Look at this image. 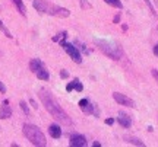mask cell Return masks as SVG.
Returning a JSON list of instances; mask_svg holds the SVG:
<instances>
[{
	"mask_svg": "<svg viewBox=\"0 0 158 147\" xmlns=\"http://www.w3.org/2000/svg\"><path fill=\"white\" fill-rule=\"evenodd\" d=\"M48 133H50V136L53 138H59L62 136V130H60V127L57 124H51L50 128H48Z\"/></svg>",
	"mask_w": 158,
	"mask_h": 147,
	"instance_id": "obj_10",
	"label": "cell"
},
{
	"mask_svg": "<svg viewBox=\"0 0 158 147\" xmlns=\"http://www.w3.org/2000/svg\"><path fill=\"white\" fill-rule=\"evenodd\" d=\"M86 104H88V99H82V101H79V107H80V108H83Z\"/></svg>",
	"mask_w": 158,
	"mask_h": 147,
	"instance_id": "obj_20",
	"label": "cell"
},
{
	"mask_svg": "<svg viewBox=\"0 0 158 147\" xmlns=\"http://www.w3.org/2000/svg\"><path fill=\"white\" fill-rule=\"evenodd\" d=\"M7 105H9V101H4V102H3V107H1V109H0V119H7V118H10L12 109H10V107H7Z\"/></svg>",
	"mask_w": 158,
	"mask_h": 147,
	"instance_id": "obj_8",
	"label": "cell"
},
{
	"mask_svg": "<svg viewBox=\"0 0 158 147\" xmlns=\"http://www.w3.org/2000/svg\"><path fill=\"white\" fill-rule=\"evenodd\" d=\"M119 21H120V15H117V16H116V18H114V22H116V23H117Z\"/></svg>",
	"mask_w": 158,
	"mask_h": 147,
	"instance_id": "obj_28",
	"label": "cell"
},
{
	"mask_svg": "<svg viewBox=\"0 0 158 147\" xmlns=\"http://www.w3.org/2000/svg\"><path fill=\"white\" fill-rule=\"evenodd\" d=\"M107 4H110V6H113V7H117V9H121L123 7V4H121V1L120 0H104Z\"/></svg>",
	"mask_w": 158,
	"mask_h": 147,
	"instance_id": "obj_15",
	"label": "cell"
},
{
	"mask_svg": "<svg viewBox=\"0 0 158 147\" xmlns=\"http://www.w3.org/2000/svg\"><path fill=\"white\" fill-rule=\"evenodd\" d=\"M38 96H40V99H41V102H42V105L45 107V109L50 112V115H51L57 122H60V124H63V125H72L70 116L63 111V108L57 104V101L51 96L50 92H47L45 89H41Z\"/></svg>",
	"mask_w": 158,
	"mask_h": 147,
	"instance_id": "obj_1",
	"label": "cell"
},
{
	"mask_svg": "<svg viewBox=\"0 0 158 147\" xmlns=\"http://www.w3.org/2000/svg\"><path fill=\"white\" fill-rule=\"evenodd\" d=\"M0 29H1V31L4 32V35H6L7 38H13V37H12V34H10V32L7 31V28H6V26L3 25V22H1V21H0Z\"/></svg>",
	"mask_w": 158,
	"mask_h": 147,
	"instance_id": "obj_16",
	"label": "cell"
},
{
	"mask_svg": "<svg viewBox=\"0 0 158 147\" xmlns=\"http://www.w3.org/2000/svg\"><path fill=\"white\" fill-rule=\"evenodd\" d=\"M41 67H42V63H41L40 60H37V58H35V60H31V63H29V69H31V72L35 73V72L40 70Z\"/></svg>",
	"mask_w": 158,
	"mask_h": 147,
	"instance_id": "obj_14",
	"label": "cell"
},
{
	"mask_svg": "<svg viewBox=\"0 0 158 147\" xmlns=\"http://www.w3.org/2000/svg\"><path fill=\"white\" fill-rule=\"evenodd\" d=\"M95 44L100 47V50H101L106 55H108V57H110V58H113V60H120V58H121V55H123L121 50L117 48L113 42H107V41L95 39Z\"/></svg>",
	"mask_w": 158,
	"mask_h": 147,
	"instance_id": "obj_4",
	"label": "cell"
},
{
	"mask_svg": "<svg viewBox=\"0 0 158 147\" xmlns=\"http://www.w3.org/2000/svg\"><path fill=\"white\" fill-rule=\"evenodd\" d=\"M154 54H155V55L158 57V44L155 45V47H154Z\"/></svg>",
	"mask_w": 158,
	"mask_h": 147,
	"instance_id": "obj_25",
	"label": "cell"
},
{
	"mask_svg": "<svg viewBox=\"0 0 158 147\" xmlns=\"http://www.w3.org/2000/svg\"><path fill=\"white\" fill-rule=\"evenodd\" d=\"M152 76L155 77V80L158 82V70H152Z\"/></svg>",
	"mask_w": 158,
	"mask_h": 147,
	"instance_id": "obj_24",
	"label": "cell"
},
{
	"mask_svg": "<svg viewBox=\"0 0 158 147\" xmlns=\"http://www.w3.org/2000/svg\"><path fill=\"white\" fill-rule=\"evenodd\" d=\"M32 4L40 13H47V15L59 16V18H68L70 15V12L68 9H65L62 6H57L51 1H47V0H34Z\"/></svg>",
	"mask_w": 158,
	"mask_h": 147,
	"instance_id": "obj_2",
	"label": "cell"
},
{
	"mask_svg": "<svg viewBox=\"0 0 158 147\" xmlns=\"http://www.w3.org/2000/svg\"><path fill=\"white\" fill-rule=\"evenodd\" d=\"M21 108H22V111L28 115L29 114V109H28V105H27V102H24V101H21Z\"/></svg>",
	"mask_w": 158,
	"mask_h": 147,
	"instance_id": "obj_18",
	"label": "cell"
},
{
	"mask_svg": "<svg viewBox=\"0 0 158 147\" xmlns=\"http://www.w3.org/2000/svg\"><path fill=\"white\" fill-rule=\"evenodd\" d=\"M127 140H130V143H132V144H136V146H145V144H144V143H142V141H141V140H136V138H127Z\"/></svg>",
	"mask_w": 158,
	"mask_h": 147,
	"instance_id": "obj_19",
	"label": "cell"
},
{
	"mask_svg": "<svg viewBox=\"0 0 158 147\" xmlns=\"http://www.w3.org/2000/svg\"><path fill=\"white\" fill-rule=\"evenodd\" d=\"M113 98H114V101L120 104V105H124V107H129V108H135V102L130 99V98H127L126 95H121V93H119V92H114L113 93Z\"/></svg>",
	"mask_w": 158,
	"mask_h": 147,
	"instance_id": "obj_6",
	"label": "cell"
},
{
	"mask_svg": "<svg viewBox=\"0 0 158 147\" xmlns=\"http://www.w3.org/2000/svg\"><path fill=\"white\" fill-rule=\"evenodd\" d=\"M24 136L34 144V146H40L44 147L47 144V140H45V136L42 134V131L40 130L37 125H32V124H25L24 125Z\"/></svg>",
	"mask_w": 158,
	"mask_h": 147,
	"instance_id": "obj_3",
	"label": "cell"
},
{
	"mask_svg": "<svg viewBox=\"0 0 158 147\" xmlns=\"http://www.w3.org/2000/svg\"><path fill=\"white\" fill-rule=\"evenodd\" d=\"M31 105H32V107H34V108H35V109H37V108H38V107H37V104H35V101H32V99H31Z\"/></svg>",
	"mask_w": 158,
	"mask_h": 147,
	"instance_id": "obj_26",
	"label": "cell"
},
{
	"mask_svg": "<svg viewBox=\"0 0 158 147\" xmlns=\"http://www.w3.org/2000/svg\"><path fill=\"white\" fill-rule=\"evenodd\" d=\"M13 4L18 7V10H19V13H21L22 16L27 15V9H25V4H24L22 0H13Z\"/></svg>",
	"mask_w": 158,
	"mask_h": 147,
	"instance_id": "obj_12",
	"label": "cell"
},
{
	"mask_svg": "<svg viewBox=\"0 0 158 147\" xmlns=\"http://www.w3.org/2000/svg\"><path fill=\"white\" fill-rule=\"evenodd\" d=\"M100 146H101V144H100L98 141H95V143H94V147H100Z\"/></svg>",
	"mask_w": 158,
	"mask_h": 147,
	"instance_id": "obj_29",
	"label": "cell"
},
{
	"mask_svg": "<svg viewBox=\"0 0 158 147\" xmlns=\"http://www.w3.org/2000/svg\"><path fill=\"white\" fill-rule=\"evenodd\" d=\"M117 119H119V122H120V125L124 127V128H129V127L132 125V119H130V116L126 115L124 112H120V114H119Z\"/></svg>",
	"mask_w": 158,
	"mask_h": 147,
	"instance_id": "obj_9",
	"label": "cell"
},
{
	"mask_svg": "<svg viewBox=\"0 0 158 147\" xmlns=\"http://www.w3.org/2000/svg\"><path fill=\"white\" fill-rule=\"evenodd\" d=\"M68 76H69V73H68L66 70H62V73H60V77H62V79H66Z\"/></svg>",
	"mask_w": 158,
	"mask_h": 147,
	"instance_id": "obj_21",
	"label": "cell"
},
{
	"mask_svg": "<svg viewBox=\"0 0 158 147\" xmlns=\"http://www.w3.org/2000/svg\"><path fill=\"white\" fill-rule=\"evenodd\" d=\"M72 89H76L78 92H82V89H83V86H82V83H80V80H78V79H75L72 83H69L68 86H66V90L68 92H70Z\"/></svg>",
	"mask_w": 158,
	"mask_h": 147,
	"instance_id": "obj_11",
	"label": "cell"
},
{
	"mask_svg": "<svg viewBox=\"0 0 158 147\" xmlns=\"http://www.w3.org/2000/svg\"><path fill=\"white\" fill-rule=\"evenodd\" d=\"M60 44H62V47L65 48V51L70 55V58H72L75 63H78V64L82 63V57H80L79 50L75 47V45H72V44H66V42H65V39H62V41H60Z\"/></svg>",
	"mask_w": 158,
	"mask_h": 147,
	"instance_id": "obj_5",
	"label": "cell"
},
{
	"mask_svg": "<svg viewBox=\"0 0 158 147\" xmlns=\"http://www.w3.org/2000/svg\"><path fill=\"white\" fill-rule=\"evenodd\" d=\"M145 1H147V4H148V6H149V7H151V10H152V12H154V9H152V6H151V1H149V0H145Z\"/></svg>",
	"mask_w": 158,
	"mask_h": 147,
	"instance_id": "obj_27",
	"label": "cell"
},
{
	"mask_svg": "<svg viewBox=\"0 0 158 147\" xmlns=\"http://www.w3.org/2000/svg\"><path fill=\"white\" fill-rule=\"evenodd\" d=\"M106 124H107V125H113V124H114V119H113V118H108V119L106 121Z\"/></svg>",
	"mask_w": 158,
	"mask_h": 147,
	"instance_id": "obj_23",
	"label": "cell"
},
{
	"mask_svg": "<svg viewBox=\"0 0 158 147\" xmlns=\"http://www.w3.org/2000/svg\"><path fill=\"white\" fill-rule=\"evenodd\" d=\"M66 32H62V34H59V35H56V37H53V41L54 42H59V41H62V39H65L66 38Z\"/></svg>",
	"mask_w": 158,
	"mask_h": 147,
	"instance_id": "obj_17",
	"label": "cell"
},
{
	"mask_svg": "<svg viewBox=\"0 0 158 147\" xmlns=\"http://www.w3.org/2000/svg\"><path fill=\"white\" fill-rule=\"evenodd\" d=\"M70 146L72 147H85L86 146V138L80 134H72L70 136Z\"/></svg>",
	"mask_w": 158,
	"mask_h": 147,
	"instance_id": "obj_7",
	"label": "cell"
},
{
	"mask_svg": "<svg viewBox=\"0 0 158 147\" xmlns=\"http://www.w3.org/2000/svg\"><path fill=\"white\" fill-rule=\"evenodd\" d=\"M0 92H1V93H6V86H4L1 82H0Z\"/></svg>",
	"mask_w": 158,
	"mask_h": 147,
	"instance_id": "obj_22",
	"label": "cell"
},
{
	"mask_svg": "<svg viewBox=\"0 0 158 147\" xmlns=\"http://www.w3.org/2000/svg\"><path fill=\"white\" fill-rule=\"evenodd\" d=\"M35 74H37V77H38L40 80H48V77H50L48 72H47L44 67H41L40 70H37V72H35Z\"/></svg>",
	"mask_w": 158,
	"mask_h": 147,
	"instance_id": "obj_13",
	"label": "cell"
}]
</instances>
